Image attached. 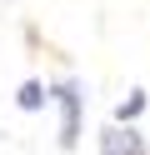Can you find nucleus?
<instances>
[{"label": "nucleus", "instance_id": "nucleus-3", "mask_svg": "<svg viewBox=\"0 0 150 155\" xmlns=\"http://www.w3.org/2000/svg\"><path fill=\"white\" fill-rule=\"evenodd\" d=\"M145 105H150V95H145V90H130L125 100L115 105V125H135V120H140V110H145Z\"/></svg>", "mask_w": 150, "mask_h": 155}, {"label": "nucleus", "instance_id": "nucleus-4", "mask_svg": "<svg viewBox=\"0 0 150 155\" xmlns=\"http://www.w3.org/2000/svg\"><path fill=\"white\" fill-rule=\"evenodd\" d=\"M45 100H50V90H45L40 80H25V85L15 90V105H20V110H45Z\"/></svg>", "mask_w": 150, "mask_h": 155}, {"label": "nucleus", "instance_id": "nucleus-1", "mask_svg": "<svg viewBox=\"0 0 150 155\" xmlns=\"http://www.w3.org/2000/svg\"><path fill=\"white\" fill-rule=\"evenodd\" d=\"M50 100H55V110H60V145L75 150L80 145V115H85V85H80L75 75H65V80H55Z\"/></svg>", "mask_w": 150, "mask_h": 155}, {"label": "nucleus", "instance_id": "nucleus-2", "mask_svg": "<svg viewBox=\"0 0 150 155\" xmlns=\"http://www.w3.org/2000/svg\"><path fill=\"white\" fill-rule=\"evenodd\" d=\"M100 155H145V135L135 125H115L110 120L100 130Z\"/></svg>", "mask_w": 150, "mask_h": 155}]
</instances>
